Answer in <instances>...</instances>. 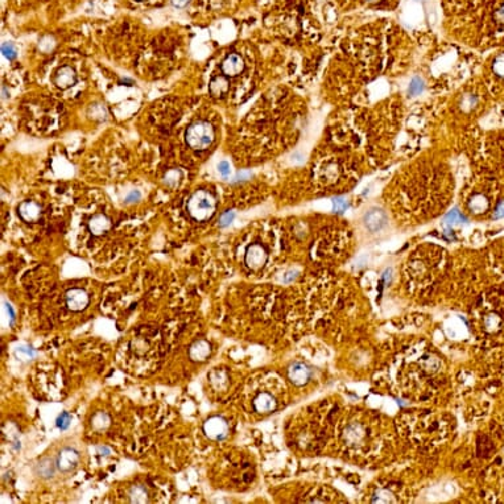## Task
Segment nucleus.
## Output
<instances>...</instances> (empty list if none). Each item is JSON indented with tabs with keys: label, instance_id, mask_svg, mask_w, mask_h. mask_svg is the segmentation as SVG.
I'll list each match as a JSON object with an SVG mask.
<instances>
[{
	"label": "nucleus",
	"instance_id": "nucleus-26",
	"mask_svg": "<svg viewBox=\"0 0 504 504\" xmlns=\"http://www.w3.org/2000/svg\"><path fill=\"white\" fill-rule=\"evenodd\" d=\"M2 53L8 60H15L16 58V49H15V46L11 43H6L2 45Z\"/></svg>",
	"mask_w": 504,
	"mask_h": 504
},
{
	"label": "nucleus",
	"instance_id": "nucleus-40",
	"mask_svg": "<svg viewBox=\"0 0 504 504\" xmlns=\"http://www.w3.org/2000/svg\"><path fill=\"white\" fill-rule=\"evenodd\" d=\"M139 2H143V0H139Z\"/></svg>",
	"mask_w": 504,
	"mask_h": 504
},
{
	"label": "nucleus",
	"instance_id": "nucleus-1",
	"mask_svg": "<svg viewBox=\"0 0 504 504\" xmlns=\"http://www.w3.org/2000/svg\"><path fill=\"white\" fill-rule=\"evenodd\" d=\"M217 211V199L207 190H197L188 201V213L193 219L206 222Z\"/></svg>",
	"mask_w": 504,
	"mask_h": 504
},
{
	"label": "nucleus",
	"instance_id": "nucleus-28",
	"mask_svg": "<svg viewBox=\"0 0 504 504\" xmlns=\"http://www.w3.org/2000/svg\"><path fill=\"white\" fill-rule=\"evenodd\" d=\"M493 70H495V73L497 75L504 77V54H501V56H499L496 58L495 64H493Z\"/></svg>",
	"mask_w": 504,
	"mask_h": 504
},
{
	"label": "nucleus",
	"instance_id": "nucleus-23",
	"mask_svg": "<svg viewBox=\"0 0 504 504\" xmlns=\"http://www.w3.org/2000/svg\"><path fill=\"white\" fill-rule=\"evenodd\" d=\"M445 222H446V223H449V224L463 223V222H466V218L463 217V215H462L461 213H459L458 210L454 209V210H451L450 213L447 214L446 217H445Z\"/></svg>",
	"mask_w": 504,
	"mask_h": 504
},
{
	"label": "nucleus",
	"instance_id": "nucleus-31",
	"mask_svg": "<svg viewBox=\"0 0 504 504\" xmlns=\"http://www.w3.org/2000/svg\"><path fill=\"white\" fill-rule=\"evenodd\" d=\"M140 198H142V194L138 190H134V192H131L125 197V203L138 202V201H140Z\"/></svg>",
	"mask_w": 504,
	"mask_h": 504
},
{
	"label": "nucleus",
	"instance_id": "nucleus-10",
	"mask_svg": "<svg viewBox=\"0 0 504 504\" xmlns=\"http://www.w3.org/2000/svg\"><path fill=\"white\" fill-rule=\"evenodd\" d=\"M243 70H244V61L239 54H230L222 62V71L227 77L239 75Z\"/></svg>",
	"mask_w": 504,
	"mask_h": 504
},
{
	"label": "nucleus",
	"instance_id": "nucleus-3",
	"mask_svg": "<svg viewBox=\"0 0 504 504\" xmlns=\"http://www.w3.org/2000/svg\"><path fill=\"white\" fill-rule=\"evenodd\" d=\"M228 424L227 421L220 417V416H213L205 421L203 424V432L213 441H222L228 436Z\"/></svg>",
	"mask_w": 504,
	"mask_h": 504
},
{
	"label": "nucleus",
	"instance_id": "nucleus-38",
	"mask_svg": "<svg viewBox=\"0 0 504 504\" xmlns=\"http://www.w3.org/2000/svg\"><path fill=\"white\" fill-rule=\"evenodd\" d=\"M497 15H499V16H500V18H501V19H504V7H503V8H501L500 11L497 12Z\"/></svg>",
	"mask_w": 504,
	"mask_h": 504
},
{
	"label": "nucleus",
	"instance_id": "nucleus-36",
	"mask_svg": "<svg viewBox=\"0 0 504 504\" xmlns=\"http://www.w3.org/2000/svg\"><path fill=\"white\" fill-rule=\"evenodd\" d=\"M249 176H251V173H248V172H241V173H238V176L235 177V182L244 181V180H247Z\"/></svg>",
	"mask_w": 504,
	"mask_h": 504
},
{
	"label": "nucleus",
	"instance_id": "nucleus-30",
	"mask_svg": "<svg viewBox=\"0 0 504 504\" xmlns=\"http://www.w3.org/2000/svg\"><path fill=\"white\" fill-rule=\"evenodd\" d=\"M499 323H500V320H499V317L497 316H488L487 317V320H486V326L488 327V330H493L495 327H497L499 326Z\"/></svg>",
	"mask_w": 504,
	"mask_h": 504
},
{
	"label": "nucleus",
	"instance_id": "nucleus-16",
	"mask_svg": "<svg viewBox=\"0 0 504 504\" xmlns=\"http://www.w3.org/2000/svg\"><path fill=\"white\" fill-rule=\"evenodd\" d=\"M130 501L136 504L148 503V492L143 486L138 484V486H132L130 493H128Z\"/></svg>",
	"mask_w": 504,
	"mask_h": 504
},
{
	"label": "nucleus",
	"instance_id": "nucleus-9",
	"mask_svg": "<svg viewBox=\"0 0 504 504\" xmlns=\"http://www.w3.org/2000/svg\"><path fill=\"white\" fill-rule=\"evenodd\" d=\"M211 354V344L205 339L195 341L189 348V356L193 362H205Z\"/></svg>",
	"mask_w": 504,
	"mask_h": 504
},
{
	"label": "nucleus",
	"instance_id": "nucleus-2",
	"mask_svg": "<svg viewBox=\"0 0 504 504\" xmlns=\"http://www.w3.org/2000/svg\"><path fill=\"white\" fill-rule=\"evenodd\" d=\"M214 138H215V132H214L213 125L205 120L195 121L189 125L186 130V135H185L188 146L195 151H203V149L209 148L213 144Z\"/></svg>",
	"mask_w": 504,
	"mask_h": 504
},
{
	"label": "nucleus",
	"instance_id": "nucleus-27",
	"mask_svg": "<svg viewBox=\"0 0 504 504\" xmlns=\"http://www.w3.org/2000/svg\"><path fill=\"white\" fill-rule=\"evenodd\" d=\"M333 203H334V211H337V213H343V211H346V209L348 207L347 201L343 198H335L333 201Z\"/></svg>",
	"mask_w": 504,
	"mask_h": 504
},
{
	"label": "nucleus",
	"instance_id": "nucleus-18",
	"mask_svg": "<svg viewBox=\"0 0 504 504\" xmlns=\"http://www.w3.org/2000/svg\"><path fill=\"white\" fill-rule=\"evenodd\" d=\"M110 416L104 412H98L91 419V425L95 430H106L110 426Z\"/></svg>",
	"mask_w": 504,
	"mask_h": 504
},
{
	"label": "nucleus",
	"instance_id": "nucleus-29",
	"mask_svg": "<svg viewBox=\"0 0 504 504\" xmlns=\"http://www.w3.org/2000/svg\"><path fill=\"white\" fill-rule=\"evenodd\" d=\"M218 171H219V173L222 174L223 177H227L228 174L231 173L230 163H228V161H220V163L218 164Z\"/></svg>",
	"mask_w": 504,
	"mask_h": 504
},
{
	"label": "nucleus",
	"instance_id": "nucleus-15",
	"mask_svg": "<svg viewBox=\"0 0 504 504\" xmlns=\"http://www.w3.org/2000/svg\"><path fill=\"white\" fill-rule=\"evenodd\" d=\"M288 375H289V379H291L292 383L296 384V386H302L309 379V369L306 368L304 364H301V363H296V364H293L289 368Z\"/></svg>",
	"mask_w": 504,
	"mask_h": 504
},
{
	"label": "nucleus",
	"instance_id": "nucleus-24",
	"mask_svg": "<svg viewBox=\"0 0 504 504\" xmlns=\"http://www.w3.org/2000/svg\"><path fill=\"white\" fill-rule=\"evenodd\" d=\"M70 423H71V416L70 413L68 412H62L60 416H58L57 420H56V424H57V426L61 430L68 429L69 426H70Z\"/></svg>",
	"mask_w": 504,
	"mask_h": 504
},
{
	"label": "nucleus",
	"instance_id": "nucleus-19",
	"mask_svg": "<svg viewBox=\"0 0 504 504\" xmlns=\"http://www.w3.org/2000/svg\"><path fill=\"white\" fill-rule=\"evenodd\" d=\"M470 209L476 214L484 213V211L488 209V201H487L486 197L482 194L474 195L471 198V201H470Z\"/></svg>",
	"mask_w": 504,
	"mask_h": 504
},
{
	"label": "nucleus",
	"instance_id": "nucleus-32",
	"mask_svg": "<svg viewBox=\"0 0 504 504\" xmlns=\"http://www.w3.org/2000/svg\"><path fill=\"white\" fill-rule=\"evenodd\" d=\"M493 218L495 219H500V218H504V202H501L499 206L495 210V214H493Z\"/></svg>",
	"mask_w": 504,
	"mask_h": 504
},
{
	"label": "nucleus",
	"instance_id": "nucleus-5",
	"mask_svg": "<svg viewBox=\"0 0 504 504\" xmlns=\"http://www.w3.org/2000/svg\"><path fill=\"white\" fill-rule=\"evenodd\" d=\"M66 306L71 312H82L87 308L90 302L89 295L86 293L83 289L79 288H73L66 292Z\"/></svg>",
	"mask_w": 504,
	"mask_h": 504
},
{
	"label": "nucleus",
	"instance_id": "nucleus-37",
	"mask_svg": "<svg viewBox=\"0 0 504 504\" xmlns=\"http://www.w3.org/2000/svg\"><path fill=\"white\" fill-rule=\"evenodd\" d=\"M120 83H128V86H131V85H134V82L131 81V79H127V78H124V79H121L120 81Z\"/></svg>",
	"mask_w": 504,
	"mask_h": 504
},
{
	"label": "nucleus",
	"instance_id": "nucleus-22",
	"mask_svg": "<svg viewBox=\"0 0 504 504\" xmlns=\"http://www.w3.org/2000/svg\"><path fill=\"white\" fill-rule=\"evenodd\" d=\"M424 82H423V79H420V78H413L412 81H411V83H409V89H408V94L411 96H416V95H420L421 92L424 91Z\"/></svg>",
	"mask_w": 504,
	"mask_h": 504
},
{
	"label": "nucleus",
	"instance_id": "nucleus-25",
	"mask_svg": "<svg viewBox=\"0 0 504 504\" xmlns=\"http://www.w3.org/2000/svg\"><path fill=\"white\" fill-rule=\"evenodd\" d=\"M234 219H235V213L232 211V210H228V211H226V213H223L222 215H220L219 227H222V228L228 227V226L232 223V220Z\"/></svg>",
	"mask_w": 504,
	"mask_h": 504
},
{
	"label": "nucleus",
	"instance_id": "nucleus-21",
	"mask_svg": "<svg viewBox=\"0 0 504 504\" xmlns=\"http://www.w3.org/2000/svg\"><path fill=\"white\" fill-rule=\"evenodd\" d=\"M15 355H16V358L20 359V360H31V359L35 358L36 352L32 347H28V346H22V347L16 348Z\"/></svg>",
	"mask_w": 504,
	"mask_h": 504
},
{
	"label": "nucleus",
	"instance_id": "nucleus-6",
	"mask_svg": "<svg viewBox=\"0 0 504 504\" xmlns=\"http://www.w3.org/2000/svg\"><path fill=\"white\" fill-rule=\"evenodd\" d=\"M18 214L27 223H36L43 215V207L35 201H24L19 205Z\"/></svg>",
	"mask_w": 504,
	"mask_h": 504
},
{
	"label": "nucleus",
	"instance_id": "nucleus-35",
	"mask_svg": "<svg viewBox=\"0 0 504 504\" xmlns=\"http://www.w3.org/2000/svg\"><path fill=\"white\" fill-rule=\"evenodd\" d=\"M189 2H190V0H172V4H173L174 7L184 8L188 6Z\"/></svg>",
	"mask_w": 504,
	"mask_h": 504
},
{
	"label": "nucleus",
	"instance_id": "nucleus-4",
	"mask_svg": "<svg viewBox=\"0 0 504 504\" xmlns=\"http://www.w3.org/2000/svg\"><path fill=\"white\" fill-rule=\"evenodd\" d=\"M56 463H57V469L61 472L74 471L79 463V453L75 449L65 447L58 453Z\"/></svg>",
	"mask_w": 504,
	"mask_h": 504
},
{
	"label": "nucleus",
	"instance_id": "nucleus-7",
	"mask_svg": "<svg viewBox=\"0 0 504 504\" xmlns=\"http://www.w3.org/2000/svg\"><path fill=\"white\" fill-rule=\"evenodd\" d=\"M267 262V251L260 244H251L245 252V264L254 271L260 270Z\"/></svg>",
	"mask_w": 504,
	"mask_h": 504
},
{
	"label": "nucleus",
	"instance_id": "nucleus-39",
	"mask_svg": "<svg viewBox=\"0 0 504 504\" xmlns=\"http://www.w3.org/2000/svg\"><path fill=\"white\" fill-rule=\"evenodd\" d=\"M371 2H376V0H371Z\"/></svg>",
	"mask_w": 504,
	"mask_h": 504
},
{
	"label": "nucleus",
	"instance_id": "nucleus-33",
	"mask_svg": "<svg viewBox=\"0 0 504 504\" xmlns=\"http://www.w3.org/2000/svg\"><path fill=\"white\" fill-rule=\"evenodd\" d=\"M96 451H98V454L103 455V457H107V455H110L112 453L108 446H98L96 447Z\"/></svg>",
	"mask_w": 504,
	"mask_h": 504
},
{
	"label": "nucleus",
	"instance_id": "nucleus-12",
	"mask_svg": "<svg viewBox=\"0 0 504 504\" xmlns=\"http://www.w3.org/2000/svg\"><path fill=\"white\" fill-rule=\"evenodd\" d=\"M364 223L371 231H379L387 224V217L382 210L373 209L366 214L364 217Z\"/></svg>",
	"mask_w": 504,
	"mask_h": 504
},
{
	"label": "nucleus",
	"instance_id": "nucleus-34",
	"mask_svg": "<svg viewBox=\"0 0 504 504\" xmlns=\"http://www.w3.org/2000/svg\"><path fill=\"white\" fill-rule=\"evenodd\" d=\"M4 306H6V310H7V313L10 314V323H14V321H15V312H14V309H12V306L8 304V302H6L4 304Z\"/></svg>",
	"mask_w": 504,
	"mask_h": 504
},
{
	"label": "nucleus",
	"instance_id": "nucleus-20",
	"mask_svg": "<svg viewBox=\"0 0 504 504\" xmlns=\"http://www.w3.org/2000/svg\"><path fill=\"white\" fill-rule=\"evenodd\" d=\"M181 178H182V173L180 169H171V171H168L167 173H165V176H164V182H165L169 188H176V186H178L180 181H181Z\"/></svg>",
	"mask_w": 504,
	"mask_h": 504
},
{
	"label": "nucleus",
	"instance_id": "nucleus-14",
	"mask_svg": "<svg viewBox=\"0 0 504 504\" xmlns=\"http://www.w3.org/2000/svg\"><path fill=\"white\" fill-rule=\"evenodd\" d=\"M209 89L210 94L214 98H220L224 94H227L228 89H230V81L227 79V75H218V77L211 79Z\"/></svg>",
	"mask_w": 504,
	"mask_h": 504
},
{
	"label": "nucleus",
	"instance_id": "nucleus-8",
	"mask_svg": "<svg viewBox=\"0 0 504 504\" xmlns=\"http://www.w3.org/2000/svg\"><path fill=\"white\" fill-rule=\"evenodd\" d=\"M75 82H77V74L74 69L70 66H62L54 75V85L61 90L70 89L75 85Z\"/></svg>",
	"mask_w": 504,
	"mask_h": 504
},
{
	"label": "nucleus",
	"instance_id": "nucleus-13",
	"mask_svg": "<svg viewBox=\"0 0 504 504\" xmlns=\"http://www.w3.org/2000/svg\"><path fill=\"white\" fill-rule=\"evenodd\" d=\"M254 408L259 413L272 412L276 408V400L272 395L263 392V394L258 395L254 400Z\"/></svg>",
	"mask_w": 504,
	"mask_h": 504
},
{
	"label": "nucleus",
	"instance_id": "nucleus-17",
	"mask_svg": "<svg viewBox=\"0 0 504 504\" xmlns=\"http://www.w3.org/2000/svg\"><path fill=\"white\" fill-rule=\"evenodd\" d=\"M56 467H57V463L54 465V462L52 461V459L45 458L37 465V474H39V476H41V478H52Z\"/></svg>",
	"mask_w": 504,
	"mask_h": 504
},
{
	"label": "nucleus",
	"instance_id": "nucleus-11",
	"mask_svg": "<svg viewBox=\"0 0 504 504\" xmlns=\"http://www.w3.org/2000/svg\"><path fill=\"white\" fill-rule=\"evenodd\" d=\"M111 228L110 218L104 214H96L89 220V230L94 236H102Z\"/></svg>",
	"mask_w": 504,
	"mask_h": 504
}]
</instances>
